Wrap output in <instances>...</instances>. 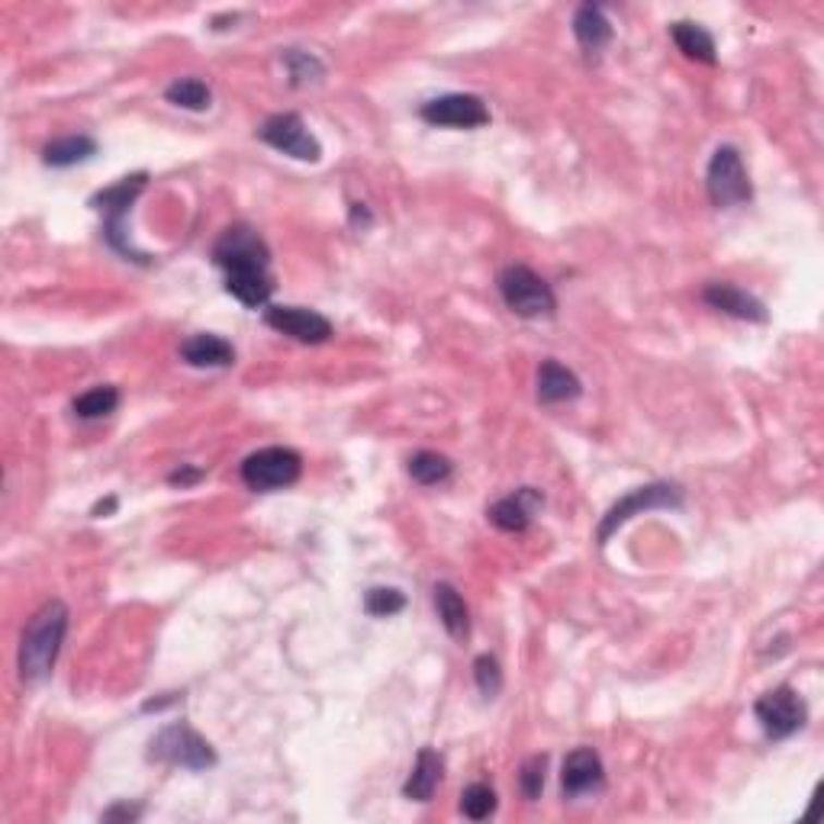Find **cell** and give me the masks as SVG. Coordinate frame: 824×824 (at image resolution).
<instances>
[{
	"instance_id": "cell-1",
	"label": "cell",
	"mask_w": 824,
	"mask_h": 824,
	"mask_svg": "<svg viewBox=\"0 0 824 824\" xmlns=\"http://www.w3.org/2000/svg\"><path fill=\"white\" fill-rule=\"evenodd\" d=\"M69 631V606L62 599L46 603L36 616L29 618V625L23 628L20 638V677L23 683H43L62 651Z\"/></svg>"
},
{
	"instance_id": "cell-2",
	"label": "cell",
	"mask_w": 824,
	"mask_h": 824,
	"mask_svg": "<svg viewBox=\"0 0 824 824\" xmlns=\"http://www.w3.org/2000/svg\"><path fill=\"white\" fill-rule=\"evenodd\" d=\"M145 184H148V174H130V178H123L120 184H113V187H107V191H100L90 206L94 209H100L104 216H107V222H104V235H107V242L117 249V252H123L126 258H133L138 265H148V258L145 255H138L136 249L130 245V239H126V226H123V219H126V213H130V206L136 204V197L145 191Z\"/></svg>"
},
{
	"instance_id": "cell-3",
	"label": "cell",
	"mask_w": 824,
	"mask_h": 824,
	"mask_svg": "<svg viewBox=\"0 0 824 824\" xmlns=\"http://www.w3.org/2000/svg\"><path fill=\"white\" fill-rule=\"evenodd\" d=\"M499 293H502L506 306L522 319L554 316V310H557V296L548 287V280H542L525 265H509L499 271Z\"/></svg>"
},
{
	"instance_id": "cell-4",
	"label": "cell",
	"mask_w": 824,
	"mask_h": 824,
	"mask_svg": "<svg viewBox=\"0 0 824 824\" xmlns=\"http://www.w3.org/2000/svg\"><path fill=\"white\" fill-rule=\"evenodd\" d=\"M213 262L226 271V275H245V271H268L271 265V252L265 245V239L239 222V226H229L216 245H213Z\"/></svg>"
},
{
	"instance_id": "cell-5",
	"label": "cell",
	"mask_w": 824,
	"mask_h": 824,
	"mask_svg": "<svg viewBox=\"0 0 824 824\" xmlns=\"http://www.w3.org/2000/svg\"><path fill=\"white\" fill-rule=\"evenodd\" d=\"M705 191H708V201L718 209H731V206L748 204L754 197V187H751V178L744 171V161H741L738 148L722 145L712 155L708 174H705Z\"/></svg>"
},
{
	"instance_id": "cell-6",
	"label": "cell",
	"mask_w": 824,
	"mask_h": 824,
	"mask_svg": "<svg viewBox=\"0 0 824 824\" xmlns=\"http://www.w3.org/2000/svg\"><path fill=\"white\" fill-rule=\"evenodd\" d=\"M152 760L158 763H171L181 770H209L216 766V751L209 748V741L201 738L191 725H168L152 738Z\"/></svg>"
},
{
	"instance_id": "cell-7",
	"label": "cell",
	"mask_w": 824,
	"mask_h": 824,
	"mask_svg": "<svg viewBox=\"0 0 824 824\" xmlns=\"http://www.w3.org/2000/svg\"><path fill=\"white\" fill-rule=\"evenodd\" d=\"M303 474V458L293 448H262L242 461V481L255 493L293 486Z\"/></svg>"
},
{
	"instance_id": "cell-8",
	"label": "cell",
	"mask_w": 824,
	"mask_h": 824,
	"mask_svg": "<svg viewBox=\"0 0 824 824\" xmlns=\"http://www.w3.org/2000/svg\"><path fill=\"white\" fill-rule=\"evenodd\" d=\"M680 506H683V489L677 483H647V486H638L628 496H621L616 506L606 512V519L599 525V545H606L616 529H621L628 519H634L641 512H651V509H680Z\"/></svg>"
},
{
	"instance_id": "cell-9",
	"label": "cell",
	"mask_w": 824,
	"mask_h": 824,
	"mask_svg": "<svg viewBox=\"0 0 824 824\" xmlns=\"http://www.w3.org/2000/svg\"><path fill=\"white\" fill-rule=\"evenodd\" d=\"M754 715L766 738H773V741H786V738H792V735L805 725L809 708H805V702L799 699V692H796V689L779 687V689H770L766 695H760V699H756Z\"/></svg>"
},
{
	"instance_id": "cell-10",
	"label": "cell",
	"mask_w": 824,
	"mask_h": 824,
	"mask_svg": "<svg viewBox=\"0 0 824 824\" xmlns=\"http://www.w3.org/2000/svg\"><path fill=\"white\" fill-rule=\"evenodd\" d=\"M419 117L432 126H448V130H477L489 123V110L477 94H445L428 100Z\"/></svg>"
},
{
	"instance_id": "cell-11",
	"label": "cell",
	"mask_w": 824,
	"mask_h": 824,
	"mask_svg": "<svg viewBox=\"0 0 824 824\" xmlns=\"http://www.w3.org/2000/svg\"><path fill=\"white\" fill-rule=\"evenodd\" d=\"M262 142H268L271 148L296 158V161H319L323 148L316 136L306 130V123L296 113H277L271 120H265V126L258 130Z\"/></svg>"
},
{
	"instance_id": "cell-12",
	"label": "cell",
	"mask_w": 824,
	"mask_h": 824,
	"mask_svg": "<svg viewBox=\"0 0 824 824\" xmlns=\"http://www.w3.org/2000/svg\"><path fill=\"white\" fill-rule=\"evenodd\" d=\"M265 323L280 336H290L303 344H323L332 339V323L319 316L316 310H303V306H268Z\"/></svg>"
},
{
	"instance_id": "cell-13",
	"label": "cell",
	"mask_w": 824,
	"mask_h": 824,
	"mask_svg": "<svg viewBox=\"0 0 824 824\" xmlns=\"http://www.w3.org/2000/svg\"><path fill=\"white\" fill-rule=\"evenodd\" d=\"M560 786H564V796H567V799L599 792V789L606 786V770H603L599 754H596L593 748H577V751H570L567 760H564V770H560Z\"/></svg>"
},
{
	"instance_id": "cell-14",
	"label": "cell",
	"mask_w": 824,
	"mask_h": 824,
	"mask_svg": "<svg viewBox=\"0 0 824 824\" xmlns=\"http://www.w3.org/2000/svg\"><path fill=\"white\" fill-rule=\"evenodd\" d=\"M545 506V496L535 489V486H522V489H516L512 496H502V499H496L489 509H486V516H489V522L496 525V529H502V532H525L529 525H532V519H535V512Z\"/></svg>"
},
{
	"instance_id": "cell-15",
	"label": "cell",
	"mask_w": 824,
	"mask_h": 824,
	"mask_svg": "<svg viewBox=\"0 0 824 824\" xmlns=\"http://www.w3.org/2000/svg\"><path fill=\"white\" fill-rule=\"evenodd\" d=\"M702 300L712 306V310H718V313H725V316H735V319H744V323H766L770 319V313H766V306L751 296L748 290H741V287H735V283H728V280H712L705 290H702Z\"/></svg>"
},
{
	"instance_id": "cell-16",
	"label": "cell",
	"mask_w": 824,
	"mask_h": 824,
	"mask_svg": "<svg viewBox=\"0 0 824 824\" xmlns=\"http://www.w3.org/2000/svg\"><path fill=\"white\" fill-rule=\"evenodd\" d=\"M583 393L580 377L573 371H567L560 361H545L538 367V403L554 407V403H567L577 400Z\"/></svg>"
},
{
	"instance_id": "cell-17",
	"label": "cell",
	"mask_w": 824,
	"mask_h": 824,
	"mask_svg": "<svg viewBox=\"0 0 824 824\" xmlns=\"http://www.w3.org/2000/svg\"><path fill=\"white\" fill-rule=\"evenodd\" d=\"M441 773H445V763L441 756L435 754L432 748H422L419 756H415V766H412L410 779L403 786V796L412 799V802H428L441 783Z\"/></svg>"
},
{
	"instance_id": "cell-18",
	"label": "cell",
	"mask_w": 824,
	"mask_h": 824,
	"mask_svg": "<svg viewBox=\"0 0 824 824\" xmlns=\"http://www.w3.org/2000/svg\"><path fill=\"white\" fill-rule=\"evenodd\" d=\"M181 358L191 367H229L235 361V348L219 339V336H191L187 342L181 344Z\"/></svg>"
},
{
	"instance_id": "cell-19",
	"label": "cell",
	"mask_w": 824,
	"mask_h": 824,
	"mask_svg": "<svg viewBox=\"0 0 824 824\" xmlns=\"http://www.w3.org/2000/svg\"><path fill=\"white\" fill-rule=\"evenodd\" d=\"M573 36L586 52H599L603 46H609L613 39V23L606 20L603 7L596 3H583L573 16Z\"/></svg>"
},
{
	"instance_id": "cell-20",
	"label": "cell",
	"mask_w": 824,
	"mask_h": 824,
	"mask_svg": "<svg viewBox=\"0 0 824 824\" xmlns=\"http://www.w3.org/2000/svg\"><path fill=\"white\" fill-rule=\"evenodd\" d=\"M435 609H438V618L441 625L448 628V634L455 641H464L471 634V613H468V603L464 596L451 586V583H438L435 586Z\"/></svg>"
},
{
	"instance_id": "cell-21",
	"label": "cell",
	"mask_w": 824,
	"mask_h": 824,
	"mask_svg": "<svg viewBox=\"0 0 824 824\" xmlns=\"http://www.w3.org/2000/svg\"><path fill=\"white\" fill-rule=\"evenodd\" d=\"M670 36L677 43V49L692 59V62H702V65H715L718 56H715V39L699 26V23H689V20H680L670 26Z\"/></svg>"
},
{
	"instance_id": "cell-22",
	"label": "cell",
	"mask_w": 824,
	"mask_h": 824,
	"mask_svg": "<svg viewBox=\"0 0 824 824\" xmlns=\"http://www.w3.org/2000/svg\"><path fill=\"white\" fill-rule=\"evenodd\" d=\"M226 293H232L239 303L258 310V306H268L271 293H275V283L268 271H245V275H226Z\"/></svg>"
},
{
	"instance_id": "cell-23",
	"label": "cell",
	"mask_w": 824,
	"mask_h": 824,
	"mask_svg": "<svg viewBox=\"0 0 824 824\" xmlns=\"http://www.w3.org/2000/svg\"><path fill=\"white\" fill-rule=\"evenodd\" d=\"M94 155H97V142L90 136L56 138L43 148V161L49 168H71V165H81Z\"/></svg>"
},
{
	"instance_id": "cell-24",
	"label": "cell",
	"mask_w": 824,
	"mask_h": 824,
	"mask_svg": "<svg viewBox=\"0 0 824 824\" xmlns=\"http://www.w3.org/2000/svg\"><path fill=\"white\" fill-rule=\"evenodd\" d=\"M165 97H168L174 107H184V110H194V113L209 110V104H213V90H209V84L201 81V77H181V81H174V84L165 90Z\"/></svg>"
},
{
	"instance_id": "cell-25",
	"label": "cell",
	"mask_w": 824,
	"mask_h": 824,
	"mask_svg": "<svg viewBox=\"0 0 824 824\" xmlns=\"http://www.w3.org/2000/svg\"><path fill=\"white\" fill-rule=\"evenodd\" d=\"M117 407H120V390L104 384V387H94V390L81 393L71 410H74L77 419H104V415L117 412Z\"/></svg>"
},
{
	"instance_id": "cell-26",
	"label": "cell",
	"mask_w": 824,
	"mask_h": 824,
	"mask_svg": "<svg viewBox=\"0 0 824 824\" xmlns=\"http://www.w3.org/2000/svg\"><path fill=\"white\" fill-rule=\"evenodd\" d=\"M451 461L445 458V455H438V451H419V455H412L410 461V477L415 483H422V486H438V483H445L451 477Z\"/></svg>"
},
{
	"instance_id": "cell-27",
	"label": "cell",
	"mask_w": 824,
	"mask_h": 824,
	"mask_svg": "<svg viewBox=\"0 0 824 824\" xmlns=\"http://www.w3.org/2000/svg\"><path fill=\"white\" fill-rule=\"evenodd\" d=\"M407 609V596L400 593V590H390V586H374V590H367V596H364V613L374 618H390L397 616V613H403Z\"/></svg>"
},
{
	"instance_id": "cell-28",
	"label": "cell",
	"mask_w": 824,
	"mask_h": 824,
	"mask_svg": "<svg viewBox=\"0 0 824 824\" xmlns=\"http://www.w3.org/2000/svg\"><path fill=\"white\" fill-rule=\"evenodd\" d=\"M461 812H464L471 822H486V819L496 812V792H493L486 783L468 786L464 796H461Z\"/></svg>"
},
{
	"instance_id": "cell-29",
	"label": "cell",
	"mask_w": 824,
	"mask_h": 824,
	"mask_svg": "<svg viewBox=\"0 0 824 824\" xmlns=\"http://www.w3.org/2000/svg\"><path fill=\"white\" fill-rule=\"evenodd\" d=\"M283 62H287V69H290V81H293V84H313V81H319V77L326 74L319 59H313V56H306V52H296V49H290V52L283 56Z\"/></svg>"
},
{
	"instance_id": "cell-30",
	"label": "cell",
	"mask_w": 824,
	"mask_h": 824,
	"mask_svg": "<svg viewBox=\"0 0 824 824\" xmlns=\"http://www.w3.org/2000/svg\"><path fill=\"white\" fill-rule=\"evenodd\" d=\"M545 770H548V756L545 754H535L525 760L522 776H519V786H522V796H525L529 802H535V799L542 796V789H545Z\"/></svg>"
},
{
	"instance_id": "cell-31",
	"label": "cell",
	"mask_w": 824,
	"mask_h": 824,
	"mask_svg": "<svg viewBox=\"0 0 824 824\" xmlns=\"http://www.w3.org/2000/svg\"><path fill=\"white\" fill-rule=\"evenodd\" d=\"M474 680H477V689H481L486 699H496L499 689H502V670H499V661L489 657V654H481L474 661Z\"/></svg>"
},
{
	"instance_id": "cell-32",
	"label": "cell",
	"mask_w": 824,
	"mask_h": 824,
	"mask_svg": "<svg viewBox=\"0 0 824 824\" xmlns=\"http://www.w3.org/2000/svg\"><path fill=\"white\" fill-rule=\"evenodd\" d=\"M138 815H142V805H130V802H120V805H113V809H107L100 819L104 822H136Z\"/></svg>"
},
{
	"instance_id": "cell-33",
	"label": "cell",
	"mask_w": 824,
	"mask_h": 824,
	"mask_svg": "<svg viewBox=\"0 0 824 824\" xmlns=\"http://www.w3.org/2000/svg\"><path fill=\"white\" fill-rule=\"evenodd\" d=\"M204 481V471L201 468H178L174 474H168V483L171 486H191V483Z\"/></svg>"
},
{
	"instance_id": "cell-34",
	"label": "cell",
	"mask_w": 824,
	"mask_h": 824,
	"mask_svg": "<svg viewBox=\"0 0 824 824\" xmlns=\"http://www.w3.org/2000/svg\"><path fill=\"white\" fill-rule=\"evenodd\" d=\"M171 702H178V695H174V692H171V695H165V699H152V702H145L142 708H145V712H161V708H165V705H171Z\"/></svg>"
},
{
	"instance_id": "cell-35",
	"label": "cell",
	"mask_w": 824,
	"mask_h": 824,
	"mask_svg": "<svg viewBox=\"0 0 824 824\" xmlns=\"http://www.w3.org/2000/svg\"><path fill=\"white\" fill-rule=\"evenodd\" d=\"M113 509H117V496H110L107 502H97L90 516H94V519H104V516H107V512H113Z\"/></svg>"
}]
</instances>
